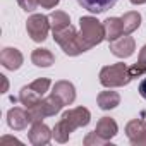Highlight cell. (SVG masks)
<instances>
[{
    "mask_svg": "<svg viewBox=\"0 0 146 146\" xmlns=\"http://www.w3.org/2000/svg\"><path fill=\"white\" fill-rule=\"evenodd\" d=\"M79 43L83 52L91 50L93 46L100 45L105 40V29H103V23H100L96 17L93 16H83L79 19Z\"/></svg>",
    "mask_w": 146,
    "mask_h": 146,
    "instance_id": "1",
    "label": "cell"
},
{
    "mask_svg": "<svg viewBox=\"0 0 146 146\" xmlns=\"http://www.w3.org/2000/svg\"><path fill=\"white\" fill-rule=\"evenodd\" d=\"M100 83L102 86L105 88H122V86H127L131 81H132V76L129 72V67L124 64V62H117V64H112V65H105L102 70H100Z\"/></svg>",
    "mask_w": 146,
    "mask_h": 146,
    "instance_id": "2",
    "label": "cell"
},
{
    "mask_svg": "<svg viewBox=\"0 0 146 146\" xmlns=\"http://www.w3.org/2000/svg\"><path fill=\"white\" fill-rule=\"evenodd\" d=\"M53 40L64 50V53L69 55V57H78V55L84 53L83 48H81V43H79L78 31L72 28V26H67L64 29L53 31Z\"/></svg>",
    "mask_w": 146,
    "mask_h": 146,
    "instance_id": "3",
    "label": "cell"
},
{
    "mask_svg": "<svg viewBox=\"0 0 146 146\" xmlns=\"http://www.w3.org/2000/svg\"><path fill=\"white\" fill-rule=\"evenodd\" d=\"M52 29L50 26V19L48 16L43 14H33L31 17H28L26 21V31L29 35V38L36 43H43L48 38V31Z\"/></svg>",
    "mask_w": 146,
    "mask_h": 146,
    "instance_id": "4",
    "label": "cell"
},
{
    "mask_svg": "<svg viewBox=\"0 0 146 146\" xmlns=\"http://www.w3.org/2000/svg\"><path fill=\"white\" fill-rule=\"evenodd\" d=\"M125 136L134 146H146V122L143 119H134L125 124Z\"/></svg>",
    "mask_w": 146,
    "mask_h": 146,
    "instance_id": "5",
    "label": "cell"
},
{
    "mask_svg": "<svg viewBox=\"0 0 146 146\" xmlns=\"http://www.w3.org/2000/svg\"><path fill=\"white\" fill-rule=\"evenodd\" d=\"M134 50H136V41L129 35H122L117 40L110 41V52L119 58H129L134 53Z\"/></svg>",
    "mask_w": 146,
    "mask_h": 146,
    "instance_id": "6",
    "label": "cell"
},
{
    "mask_svg": "<svg viewBox=\"0 0 146 146\" xmlns=\"http://www.w3.org/2000/svg\"><path fill=\"white\" fill-rule=\"evenodd\" d=\"M52 137H53V131L43 122H35L28 132V139L35 146H45L50 143Z\"/></svg>",
    "mask_w": 146,
    "mask_h": 146,
    "instance_id": "7",
    "label": "cell"
},
{
    "mask_svg": "<svg viewBox=\"0 0 146 146\" xmlns=\"http://www.w3.org/2000/svg\"><path fill=\"white\" fill-rule=\"evenodd\" d=\"M62 119H65L74 129L78 127H86L91 120V112L86 107H76V108H69L62 113Z\"/></svg>",
    "mask_w": 146,
    "mask_h": 146,
    "instance_id": "8",
    "label": "cell"
},
{
    "mask_svg": "<svg viewBox=\"0 0 146 146\" xmlns=\"http://www.w3.org/2000/svg\"><path fill=\"white\" fill-rule=\"evenodd\" d=\"M24 62L23 53L17 48L12 46H5L2 52H0V64H2L7 70H17Z\"/></svg>",
    "mask_w": 146,
    "mask_h": 146,
    "instance_id": "9",
    "label": "cell"
},
{
    "mask_svg": "<svg viewBox=\"0 0 146 146\" xmlns=\"http://www.w3.org/2000/svg\"><path fill=\"white\" fill-rule=\"evenodd\" d=\"M7 124L12 131H24L28 127L29 119H28V110L21 108V107H12L7 112Z\"/></svg>",
    "mask_w": 146,
    "mask_h": 146,
    "instance_id": "10",
    "label": "cell"
},
{
    "mask_svg": "<svg viewBox=\"0 0 146 146\" xmlns=\"http://www.w3.org/2000/svg\"><path fill=\"white\" fill-rule=\"evenodd\" d=\"M52 95L58 96L64 105H72L76 100V88L69 81H57L52 88Z\"/></svg>",
    "mask_w": 146,
    "mask_h": 146,
    "instance_id": "11",
    "label": "cell"
},
{
    "mask_svg": "<svg viewBox=\"0 0 146 146\" xmlns=\"http://www.w3.org/2000/svg\"><path fill=\"white\" fill-rule=\"evenodd\" d=\"M95 131H96V134H100L103 139L110 141L112 137L117 136V132H119V125H117V122H115L112 117H102V119L98 120Z\"/></svg>",
    "mask_w": 146,
    "mask_h": 146,
    "instance_id": "12",
    "label": "cell"
},
{
    "mask_svg": "<svg viewBox=\"0 0 146 146\" xmlns=\"http://www.w3.org/2000/svg\"><path fill=\"white\" fill-rule=\"evenodd\" d=\"M78 4L93 14H103L117 4V0H78Z\"/></svg>",
    "mask_w": 146,
    "mask_h": 146,
    "instance_id": "13",
    "label": "cell"
},
{
    "mask_svg": "<svg viewBox=\"0 0 146 146\" xmlns=\"http://www.w3.org/2000/svg\"><path fill=\"white\" fill-rule=\"evenodd\" d=\"M103 29H105V40L112 41L117 40L119 36L124 35V26L120 17H108L103 21Z\"/></svg>",
    "mask_w": 146,
    "mask_h": 146,
    "instance_id": "14",
    "label": "cell"
},
{
    "mask_svg": "<svg viewBox=\"0 0 146 146\" xmlns=\"http://www.w3.org/2000/svg\"><path fill=\"white\" fill-rule=\"evenodd\" d=\"M96 103L102 110H112L120 105V95L117 91H102L96 96Z\"/></svg>",
    "mask_w": 146,
    "mask_h": 146,
    "instance_id": "15",
    "label": "cell"
},
{
    "mask_svg": "<svg viewBox=\"0 0 146 146\" xmlns=\"http://www.w3.org/2000/svg\"><path fill=\"white\" fill-rule=\"evenodd\" d=\"M31 62L36 67H50L55 64V57L48 48H36L31 53Z\"/></svg>",
    "mask_w": 146,
    "mask_h": 146,
    "instance_id": "16",
    "label": "cell"
},
{
    "mask_svg": "<svg viewBox=\"0 0 146 146\" xmlns=\"http://www.w3.org/2000/svg\"><path fill=\"white\" fill-rule=\"evenodd\" d=\"M76 129L72 127L65 119H60L57 124H55V127H53V139L57 141V143H67L69 141V137H70V134L74 132Z\"/></svg>",
    "mask_w": 146,
    "mask_h": 146,
    "instance_id": "17",
    "label": "cell"
},
{
    "mask_svg": "<svg viewBox=\"0 0 146 146\" xmlns=\"http://www.w3.org/2000/svg\"><path fill=\"white\" fill-rule=\"evenodd\" d=\"M120 19H122V26H124V35H131L136 29H139V26H141V14L136 11L125 12Z\"/></svg>",
    "mask_w": 146,
    "mask_h": 146,
    "instance_id": "18",
    "label": "cell"
},
{
    "mask_svg": "<svg viewBox=\"0 0 146 146\" xmlns=\"http://www.w3.org/2000/svg\"><path fill=\"white\" fill-rule=\"evenodd\" d=\"M40 103H41V107H43L46 117L57 115V113L62 110V107H65V105L62 103V100H60L58 96H55V95H50V96H46V98H41Z\"/></svg>",
    "mask_w": 146,
    "mask_h": 146,
    "instance_id": "19",
    "label": "cell"
},
{
    "mask_svg": "<svg viewBox=\"0 0 146 146\" xmlns=\"http://www.w3.org/2000/svg\"><path fill=\"white\" fill-rule=\"evenodd\" d=\"M50 26H52V31H58V29H64L67 26H70V17L67 12L64 11H53L50 16Z\"/></svg>",
    "mask_w": 146,
    "mask_h": 146,
    "instance_id": "20",
    "label": "cell"
},
{
    "mask_svg": "<svg viewBox=\"0 0 146 146\" xmlns=\"http://www.w3.org/2000/svg\"><path fill=\"white\" fill-rule=\"evenodd\" d=\"M41 98H43V96H41L38 91H35L29 84H28V86H23L21 91H19V102H21L26 108L31 107V105H35V103H38Z\"/></svg>",
    "mask_w": 146,
    "mask_h": 146,
    "instance_id": "21",
    "label": "cell"
},
{
    "mask_svg": "<svg viewBox=\"0 0 146 146\" xmlns=\"http://www.w3.org/2000/svg\"><path fill=\"white\" fill-rule=\"evenodd\" d=\"M129 72H131L132 79H134V78H143V76H146V45L139 50L137 62H136L132 67H129Z\"/></svg>",
    "mask_w": 146,
    "mask_h": 146,
    "instance_id": "22",
    "label": "cell"
},
{
    "mask_svg": "<svg viewBox=\"0 0 146 146\" xmlns=\"http://www.w3.org/2000/svg\"><path fill=\"white\" fill-rule=\"evenodd\" d=\"M40 102H41V100H40ZM40 102L26 108V110H28V119H29L31 124H35V122H43V119H46V113H45V110H43V107H41Z\"/></svg>",
    "mask_w": 146,
    "mask_h": 146,
    "instance_id": "23",
    "label": "cell"
},
{
    "mask_svg": "<svg viewBox=\"0 0 146 146\" xmlns=\"http://www.w3.org/2000/svg\"><path fill=\"white\" fill-rule=\"evenodd\" d=\"M83 143H84V146H103V144H107L108 141L103 139L100 134H96V131H93V132H88V134L84 136Z\"/></svg>",
    "mask_w": 146,
    "mask_h": 146,
    "instance_id": "24",
    "label": "cell"
},
{
    "mask_svg": "<svg viewBox=\"0 0 146 146\" xmlns=\"http://www.w3.org/2000/svg\"><path fill=\"white\" fill-rule=\"evenodd\" d=\"M17 4L24 12H35L40 5V0H17Z\"/></svg>",
    "mask_w": 146,
    "mask_h": 146,
    "instance_id": "25",
    "label": "cell"
},
{
    "mask_svg": "<svg viewBox=\"0 0 146 146\" xmlns=\"http://www.w3.org/2000/svg\"><path fill=\"white\" fill-rule=\"evenodd\" d=\"M58 2L60 0H40V5L43 9H53V7L58 5Z\"/></svg>",
    "mask_w": 146,
    "mask_h": 146,
    "instance_id": "26",
    "label": "cell"
},
{
    "mask_svg": "<svg viewBox=\"0 0 146 146\" xmlns=\"http://www.w3.org/2000/svg\"><path fill=\"white\" fill-rule=\"evenodd\" d=\"M137 91H139V95H141V96L146 100V78H144V79L139 83V88H137Z\"/></svg>",
    "mask_w": 146,
    "mask_h": 146,
    "instance_id": "27",
    "label": "cell"
},
{
    "mask_svg": "<svg viewBox=\"0 0 146 146\" xmlns=\"http://www.w3.org/2000/svg\"><path fill=\"white\" fill-rule=\"evenodd\" d=\"M2 81H4V90H2V93H5V91L9 90V81H7L5 76H2Z\"/></svg>",
    "mask_w": 146,
    "mask_h": 146,
    "instance_id": "28",
    "label": "cell"
},
{
    "mask_svg": "<svg viewBox=\"0 0 146 146\" xmlns=\"http://www.w3.org/2000/svg\"><path fill=\"white\" fill-rule=\"evenodd\" d=\"M129 2L134 5H143V4H146V0H129Z\"/></svg>",
    "mask_w": 146,
    "mask_h": 146,
    "instance_id": "29",
    "label": "cell"
}]
</instances>
